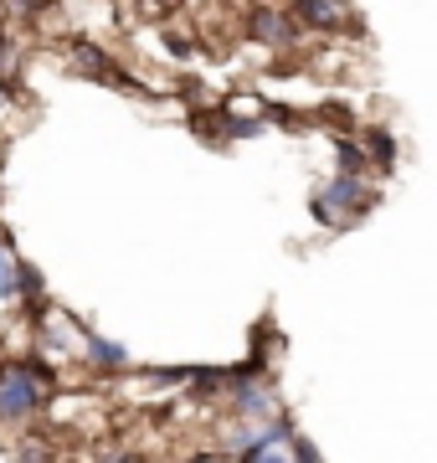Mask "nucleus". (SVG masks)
<instances>
[{
    "mask_svg": "<svg viewBox=\"0 0 437 463\" xmlns=\"http://www.w3.org/2000/svg\"><path fill=\"white\" fill-rule=\"evenodd\" d=\"M47 397H51V371L42 361L0 365V422H26L32 412H42Z\"/></svg>",
    "mask_w": 437,
    "mask_h": 463,
    "instance_id": "f257e3e1",
    "label": "nucleus"
},
{
    "mask_svg": "<svg viewBox=\"0 0 437 463\" xmlns=\"http://www.w3.org/2000/svg\"><path fill=\"white\" fill-rule=\"evenodd\" d=\"M309 206H314L320 227H350L376 206V185H370V175H339L335 170V181H324Z\"/></svg>",
    "mask_w": 437,
    "mask_h": 463,
    "instance_id": "f03ea898",
    "label": "nucleus"
},
{
    "mask_svg": "<svg viewBox=\"0 0 437 463\" xmlns=\"http://www.w3.org/2000/svg\"><path fill=\"white\" fill-rule=\"evenodd\" d=\"M247 32H253V42H263V47H293V42H299V21H293V11H284V5H257L253 16H247Z\"/></svg>",
    "mask_w": 437,
    "mask_h": 463,
    "instance_id": "7ed1b4c3",
    "label": "nucleus"
},
{
    "mask_svg": "<svg viewBox=\"0 0 437 463\" xmlns=\"http://www.w3.org/2000/svg\"><path fill=\"white\" fill-rule=\"evenodd\" d=\"M68 67H72V72H83V78H93V83L124 88V72H118V62L98 47V42H72V47H68Z\"/></svg>",
    "mask_w": 437,
    "mask_h": 463,
    "instance_id": "20e7f679",
    "label": "nucleus"
},
{
    "mask_svg": "<svg viewBox=\"0 0 437 463\" xmlns=\"http://www.w3.org/2000/svg\"><path fill=\"white\" fill-rule=\"evenodd\" d=\"M288 11H293V21H303V26H314V32H350L355 21L345 5H335V0H288Z\"/></svg>",
    "mask_w": 437,
    "mask_h": 463,
    "instance_id": "39448f33",
    "label": "nucleus"
},
{
    "mask_svg": "<svg viewBox=\"0 0 437 463\" xmlns=\"http://www.w3.org/2000/svg\"><path fill=\"white\" fill-rule=\"evenodd\" d=\"M78 350H83L98 371H124V365H129V350L114 345V340H103V335H93V330H78Z\"/></svg>",
    "mask_w": 437,
    "mask_h": 463,
    "instance_id": "423d86ee",
    "label": "nucleus"
},
{
    "mask_svg": "<svg viewBox=\"0 0 437 463\" xmlns=\"http://www.w3.org/2000/svg\"><path fill=\"white\" fill-rule=\"evenodd\" d=\"M16 298H26L32 309L47 315V283H42V268L36 263H16Z\"/></svg>",
    "mask_w": 437,
    "mask_h": 463,
    "instance_id": "0eeeda50",
    "label": "nucleus"
},
{
    "mask_svg": "<svg viewBox=\"0 0 437 463\" xmlns=\"http://www.w3.org/2000/svg\"><path fill=\"white\" fill-rule=\"evenodd\" d=\"M360 145H366V155H370V170H396V139H391V129L376 124Z\"/></svg>",
    "mask_w": 437,
    "mask_h": 463,
    "instance_id": "6e6552de",
    "label": "nucleus"
},
{
    "mask_svg": "<svg viewBox=\"0 0 437 463\" xmlns=\"http://www.w3.org/2000/svg\"><path fill=\"white\" fill-rule=\"evenodd\" d=\"M335 165H339V175H370V155H366V145L339 134V139H335Z\"/></svg>",
    "mask_w": 437,
    "mask_h": 463,
    "instance_id": "1a4fd4ad",
    "label": "nucleus"
},
{
    "mask_svg": "<svg viewBox=\"0 0 437 463\" xmlns=\"http://www.w3.org/2000/svg\"><path fill=\"white\" fill-rule=\"evenodd\" d=\"M217 124H221L227 139H257V134H268V124H263L257 114H221Z\"/></svg>",
    "mask_w": 437,
    "mask_h": 463,
    "instance_id": "9d476101",
    "label": "nucleus"
},
{
    "mask_svg": "<svg viewBox=\"0 0 437 463\" xmlns=\"http://www.w3.org/2000/svg\"><path fill=\"white\" fill-rule=\"evenodd\" d=\"M0 304H16V258L0 242Z\"/></svg>",
    "mask_w": 437,
    "mask_h": 463,
    "instance_id": "9b49d317",
    "label": "nucleus"
},
{
    "mask_svg": "<svg viewBox=\"0 0 437 463\" xmlns=\"http://www.w3.org/2000/svg\"><path fill=\"white\" fill-rule=\"evenodd\" d=\"M288 463H324V458H320V448L309 443L303 432H293V438H288Z\"/></svg>",
    "mask_w": 437,
    "mask_h": 463,
    "instance_id": "f8f14e48",
    "label": "nucleus"
},
{
    "mask_svg": "<svg viewBox=\"0 0 437 463\" xmlns=\"http://www.w3.org/2000/svg\"><path fill=\"white\" fill-rule=\"evenodd\" d=\"M16 83H5V78H0V114H11V109H16Z\"/></svg>",
    "mask_w": 437,
    "mask_h": 463,
    "instance_id": "ddd939ff",
    "label": "nucleus"
},
{
    "mask_svg": "<svg viewBox=\"0 0 437 463\" xmlns=\"http://www.w3.org/2000/svg\"><path fill=\"white\" fill-rule=\"evenodd\" d=\"M11 5H16V11H42L47 0H11Z\"/></svg>",
    "mask_w": 437,
    "mask_h": 463,
    "instance_id": "4468645a",
    "label": "nucleus"
},
{
    "mask_svg": "<svg viewBox=\"0 0 437 463\" xmlns=\"http://www.w3.org/2000/svg\"><path fill=\"white\" fill-rule=\"evenodd\" d=\"M185 463H221L217 453H196V458H185Z\"/></svg>",
    "mask_w": 437,
    "mask_h": 463,
    "instance_id": "2eb2a0df",
    "label": "nucleus"
},
{
    "mask_svg": "<svg viewBox=\"0 0 437 463\" xmlns=\"http://www.w3.org/2000/svg\"><path fill=\"white\" fill-rule=\"evenodd\" d=\"M103 463H135V458H129V453H114V458H103Z\"/></svg>",
    "mask_w": 437,
    "mask_h": 463,
    "instance_id": "dca6fc26",
    "label": "nucleus"
},
{
    "mask_svg": "<svg viewBox=\"0 0 437 463\" xmlns=\"http://www.w3.org/2000/svg\"><path fill=\"white\" fill-rule=\"evenodd\" d=\"M335 5H345V11H350V0H335Z\"/></svg>",
    "mask_w": 437,
    "mask_h": 463,
    "instance_id": "f3484780",
    "label": "nucleus"
}]
</instances>
